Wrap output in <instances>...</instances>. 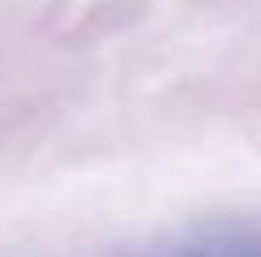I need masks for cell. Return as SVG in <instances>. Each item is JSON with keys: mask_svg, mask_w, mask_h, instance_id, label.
<instances>
[{"mask_svg": "<svg viewBox=\"0 0 261 257\" xmlns=\"http://www.w3.org/2000/svg\"><path fill=\"white\" fill-rule=\"evenodd\" d=\"M159 257H261V236H231V240H205V244H189V249L159 253Z\"/></svg>", "mask_w": 261, "mask_h": 257, "instance_id": "obj_1", "label": "cell"}]
</instances>
